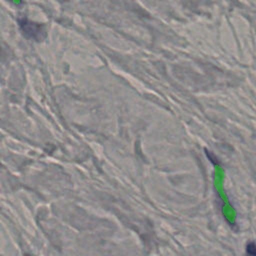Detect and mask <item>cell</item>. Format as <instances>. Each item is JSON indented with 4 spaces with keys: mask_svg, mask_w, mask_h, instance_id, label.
I'll return each instance as SVG.
<instances>
[{
    "mask_svg": "<svg viewBox=\"0 0 256 256\" xmlns=\"http://www.w3.org/2000/svg\"><path fill=\"white\" fill-rule=\"evenodd\" d=\"M18 25L21 33L27 39L39 42L46 37V30L42 24L36 23L25 17H22L18 19Z\"/></svg>",
    "mask_w": 256,
    "mask_h": 256,
    "instance_id": "cell-1",
    "label": "cell"
},
{
    "mask_svg": "<svg viewBox=\"0 0 256 256\" xmlns=\"http://www.w3.org/2000/svg\"><path fill=\"white\" fill-rule=\"evenodd\" d=\"M246 256H256V247L253 241L248 242L246 245Z\"/></svg>",
    "mask_w": 256,
    "mask_h": 256,
    "instance_id": "cell-2",
    "label": "cell"
},
{
    "mask_svg": "<svg viewBox=\"0 0 256 256\" xmlns=\"http://www.w3.org/2000/svg\"><path fill=\"white\" fill-rule=\"evenodd\" d=\"M6 1H9L11 3H21L22 0H6Z\"/></svg>",
    "mask_w": 256,
    "mask_h": 256,
    "instance_id": "cell-3",
    "label": "cell"
}]
</instances>
